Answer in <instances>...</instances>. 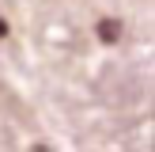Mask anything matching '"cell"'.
Listing matches in <instances>:
<instances>
[{"label":"cell","mask_w":155,"mask_h":152,"mask_svg":"<svg viewBox=\"0 0 155 152\" xmlns=\"http://www.w3.org/2000/svg\"><path fill=\"white\" fill-rule=\"evenodd\" d=\"M98 38H102L106 46H114V42L121 38V23H117V19H102V23H98Z\"/></svg>","instance_id":"cell-1"},{"label":"cell","mask_w":155,"mask_h":152,"mask_svg":"<svg viewBox=\"0 0 155 152\" xmlns=\"http://www.w3.org/2000/svg\"><path fill=\"white\" fill-rule=\"evenodd\" d=\"M0 38H8V23H4V15H0Z\"/></svg>","instance_id":"cell-2"}]
</instances>
